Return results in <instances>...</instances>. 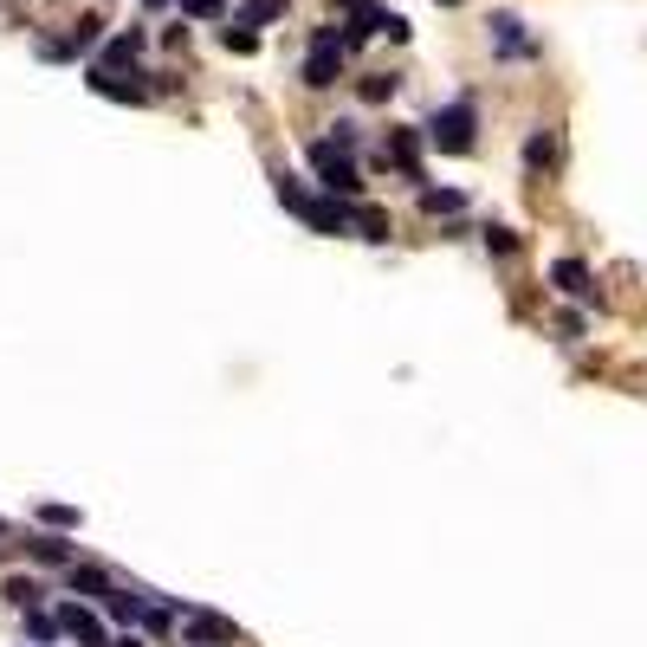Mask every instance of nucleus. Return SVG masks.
Returning <instances> with one entry per match:
<instances>
[{
  "instance_id": "1",
  "label": "nucleus",
  "mask_w": 647,
  "mask_h": 647,
  "mask_svg": "<svg viewBox=\"0 0 647 647\" xmlns=\"http://www.w3.org/2000/svg\"><path fill=\"white\" fill-rule=\"evenodd\" d=\"M473 130H479V110L473 104H447V110H434L428 123H421V136L440 149V156H473Z\"/></svg>"
},
{
  "instance_id": "2",
  "label": "nucleus",
  "mask_w": 647,
  "mask_h": 647,
  "mask_svg": "<svg viewBox=\"0 0 647 647\" xmlns=\"http://www.w3.org/2000/svg\"><path fill=\"white\" fill-rule=\"evenodd\" d=\"M305 162H311V169H318L324 195H343V201H350V195H363V175H356V162L343 156L337 143H324V136H318V143L305 149Z\"/></svg>"
},
{
  "instance_id": "3",
  "label": "nucleus",
  "mask_w": 647,
  "mask_h": 647,
  "mask_svg": "<svg viewBox=\"0 0 647 647\" xmlns=\"http://www.w3.org/2000/svg\"><path fill=\"white\" fill-rule=\"evenodd\" d=\"M337 72H343V39H337V26H318V33H311V59H305V85L330 91Z\"/></svg>"
},
{
  "instance_id": "4",
  "label": "nucleus",
  "mask_w": 647,
  "mask_h": 647,
  "mask_svg": "<svg viewBox=\"0 0 647 647\" xmlns=\"http://www.w3.org/2000/svg\"><path fill=\"white\" fill-rule=\"evenodd\" d=\"M240 622L233 615H208V609H182V647H233Z\"/></svg>"
},
{
  "instance_id": "5",
  "label": "nucleus",
  "mask_w": 647,
  "mask_h": 647,
  "mask_svg": "<svg viewBox=\"0 0 647 647\" xmlns=\"http://www.w3.org/2000/svg\"><path fill=\"white\" fill-rule=\"evenodd\" d=\"M382 162H395L408 182H421V130H389V143H382Z\"/></svg>"
},
{
  "instance_id": "6",
  "label": "nucleus",
  "mask_w": 647,
  "mask_h": 647,
  "mask_svg": "<svg viewBox=\"0 0 647 647\" xmlns=\"http://www.w3.org/2000/svg\"><path fill=\"white\" fill-rule=\"evenodd\" d=\"M136 78H143V72H98V65H91V72H85V85L98 91V98H123V104H143L149 91L136 85Z\"/></svg>"
},
{
  "instance_id": "7",
  "label": "nucleus",
  "mask_w": 647,
  "mask_h": 647,
  "mask_svg": "<svg viewBox=\"0 0 647 647\" xmlns=\"http://www.w3.org/2000/svg\"><path fill=\"white\" fill-rule=\"evenodd\" d=\"M136 52H143V26H130V33H117L104 46V59H91L98 72H136Z\"/></svg>"
},
{
  "instance_id": "8",
  "label": "nucleus",
  "mask_w": 647,
  "mask_h": 647,
  "mask_svg": "<svg viewBox=\"0 0 647 647\" xmlns=\"http://www.w3.org/2000/svg\"><path fill=\"white\" fill-rule=\"evenodd\" d=\"M52 622H59V635H72V641H85V647H104L98 615H91V609H78V602H65V609L52 615Z\"/></svg>"
},
{
  "instance_id": "9",
  "label": "nucleus",
  "mask_w": 647,
  "mask_h": 647,
  "mask_svg": "<svg viewBox=\"0 0 647 647\" xmlns=\"http://www.w3.org/2000/svg\"><path fill=\"white\" fill-rule=\"evenodd\" d=\"M550 279H557L563 298H583V305L596 298V285H589V266H583V259H557V266H550Z\"/></svg>"
},
{
  "instance_id": "10",
  "label": "nucleus",
  "mask_w": 647,
  "mask_h": 647,
  "mask_svg": "<svg viewBox=\"0 0 647 647\" xmlns=\"http://www.w3.org/2000/svg\"><path fill=\"white\" fill-rule=\"evenodd\" d=\"M492 39H499V52H512V59L538 52V46L525 39V20H518V13H492Z\"/></svg>"
},
{
  "instance_id": "11",
  "label": "nucleus",
  "mask_w": 647,
  "mask_h": 647,
  "mask_svg": "<svg viewBox=\"0 0 647 647\" xmlns=\"http://www.w3.org/2000/svg\"><path fill=\"white\" fill-rule=\"evenodd\" d=\"M65 570H72V589H78V596H91V602L110 596V576L104 570H91V563H65Z\"/></svg>"
},
{
  "instance_id": "12",
  "label": "nucleus",
  "mask_w": 647,
  "mask_h": 647,
  "mask_svg": "<svg viewBox=\"0 0 647 647\" xmlns=\"http://www.w3.org/2000/svg\"><path fill=\"white\" fill-rule=\"evenodd\" d=\"M350 227L363 233V240H389V214L382 208H350Z\"/></svg>"
},
{
  "instance_id": "13",
  "label": "nucleus",
  "mask_w": 647,
  "mask_h": 647,
  "mask_svg": "<svg viewBox=\"0 0 647 647\" xmlns=\"http://www.w3.org/2000/svg\"><path fill=\"white\" fill-rule=\"evenodd\" d=\"M285 13V0H246L240 13H233V26H266V20H279Z\"/></svg>"
},
{
  "instance_id": "14",
  "label": "nucleus",
  "mask_w": 647,
  "mask_h": 647,
  "mask_svg": "<svg viewBox=\"0 0 647 647\" xmlns=\"http://www.w3.org/2000/svg\"><path fill=\"white\" fill-rule=\"evenodd\" d=\"M421 208H428V214H460L466 195H460V188H421Z\"/></svg>"
},
{
  "instance_id": "15",
  "label": "nucleus",
  "mask_w": 647,
  "mask_h": 647,
  "mask_svg": "<svg viewBox=\"0 0 647 647\" xmlns=\"http://www.w3.org/2000/svg\"><path fill=\"white\" fill-rule=\"evenodd\" d=\"M39 596H46V589H39L33 576H13V583H7V602H13V609H39Z\"/></svg>"
},
{
  "instance_id": "16",
  "label": "nucleus",
  "mask_w": 647,
  "mask_h": 647,
  "mask_svg": "<svg viewBox=\"0 0 647 647\" xmlns=\"http://www.w3.org/2000/svg\"><path fill=\"white\" fill-rule=\"evenodd\" d=\"M104 609L117 615V622H136V615H143V596H130V589H110V596H104Z\"/></svg>"
},
{
  "instance_id": "17",
  "label": "nucleus",
  "mask_w": 647,
  "mask_h": 647,
  "mask_svg": "<svg viewBox=\"0 0 647 647\" xmlns=\"http://www.w3.org/2000/svg\"><path fill=\"white\" fill-rule=\"evenodd\" d=\"M33 557H39V563H78L65 538H33Z\"/></svg>"
},
{
  "instance_id": "18",
  "label": "nucleus",
  "mask_w": 647,
  "mask_h": 647,
  "mask_svg": "<svg viewBox=\"0 0 647 647\" xmlns=\"http://www.w3.org/2000/svg\"><path fill=\"white\" fill-rule=\"evenodd\" d=\"M227 0H182V20H220Z\"/></svg>"
},
{
  "instance_id": "19",
  "label": "nucleus",
  "mask_w": 647,
  "mask_h": 647,
  "mask_svg": "<svg viewBox=\"0 0 647 647\" xmlns=\"http://www.w3.org/2000/svg\"><path fill=\"white\" fill-rule=\"evenodd\" d=\"M220 46H227V52H253V46H259V39H253V33H246V26H220Z\"/></svg>"
},
{
  "instance_id": "20",
  "label": "nucleus",
  "mask_w": 647,
  "mask_h": 647,
  "mask_svg": "<svg viewBox=\"0 0 647 647\" xmlns=\"http://www.w3.org/2000/svg\"><path fill=\"white\" fill-rule=\"evenodd\" d=\"M486 253H518V233L512 227H486Z\"/></svg>"
},
{
  "instance_id": "21",
  "label": "nucleus",
  "mask_w": 647,
  "mask_h": 647,
  "mask_svg": "<svg viewBox=\"0 0 647 647\" xmlns=\"http://www.w3.org/2000/svg\"><path fill=\"white\" fill-rule=\"evenodd\" d=\"M39 518H46V525H59V531H72L78 525V505H46Z\"/></svg>"
},
{
  "instance_id": "22",
  "label": "nucleus",
  "mask_w": 647,
  "mask_h": 647,
  "mask_svg": "<svg viewBox=\"0 0 647 647\" xmlns=\"http://www.w3.org/2000/svg\"><path fill=\"white\" fill-rule=\"evenodd\" d=\"M389 91H395V78H363V104H382V98H389Z\"/></svg>"
},
{
  "instance_id": "23",
  "label": "nucleus",
  "mask_w": 647,
  "mask_h": 647,
  "mask_svg": "<svg viewBox=\"0 0 647 647\" xmlns=\"http://www.w3.org/2000/svg\"><path fill=\"white\" fill-rule=\"evenodd\" d=\"M525 156H531V162H550L557 149H550V136H531V143H525Z\"/></svg>"
},
{
  "instance_id": "24",
  "label": "nucleus",
  "mask_w": 647,
  "mask_h": 647,
  "mask_svg": "<svg viewBox=\"0 0 647 647\" xmlns=\"http://www.w3.org/2000/svg\"><path fill=\"white\" fill-rule=\"evenodd\" d=\"M337 7H343V13H363V7H376V0H337Z\"/></svg>"
},
{
  "instance_id": "25",
  "label": "nucleus",
  "mask_w": 647,
  "mask_h": 647,
  "mask_svg": "<svg viewBox=\"0 0 647 647\" xmlns=\"http://www.w3.org/2000/svg\"><path fill=\"white\" fill-rule=\"evenodd\" d=\"M104 647H143V641H136V635H117V641H104Z\"/></svg>"
},
{
  "instance_id": "26",
  "label": "nucleus",
  "mask_w": 647,
  "mask_h": 647,
  "mask_svg": "<svg viewBox=\"0 0 647 647\" xmlns=\"http://www.w3.org/2000/svg\"><path fill=\"white\" fill-rule=\"evenodd\" d=\"M143 7H169V0H143Z\"/></svg>"
},
{
  "instance_id": "27",
  "label": "nucleus",
  "mask_w": 647,
  "mask_h": 647,
  "mask_svg": "<svg viewBox=\"0 0 647 647\" xmlns=\"http://www.w3.org/2000/svg\"><path fill=\"white\" fill-rule=\"evenodd\" d=\"M440 7H460V0H440Z\"/></svg>"
},
{
  "instance_id": "28",
  "label": "nucleus",
  "mask_w": 647,
  "mask_h": 647,
  "mask_svg": "<svg viewBox=\"0 0 647 647\" xmlns=\"http://www.w3.org/2000/svg\"><path fill=\"white\" fill-rule=\"evenodd\" d=\"M0 531H7V525H0Z\"/></svg>"
}]
</instances>
